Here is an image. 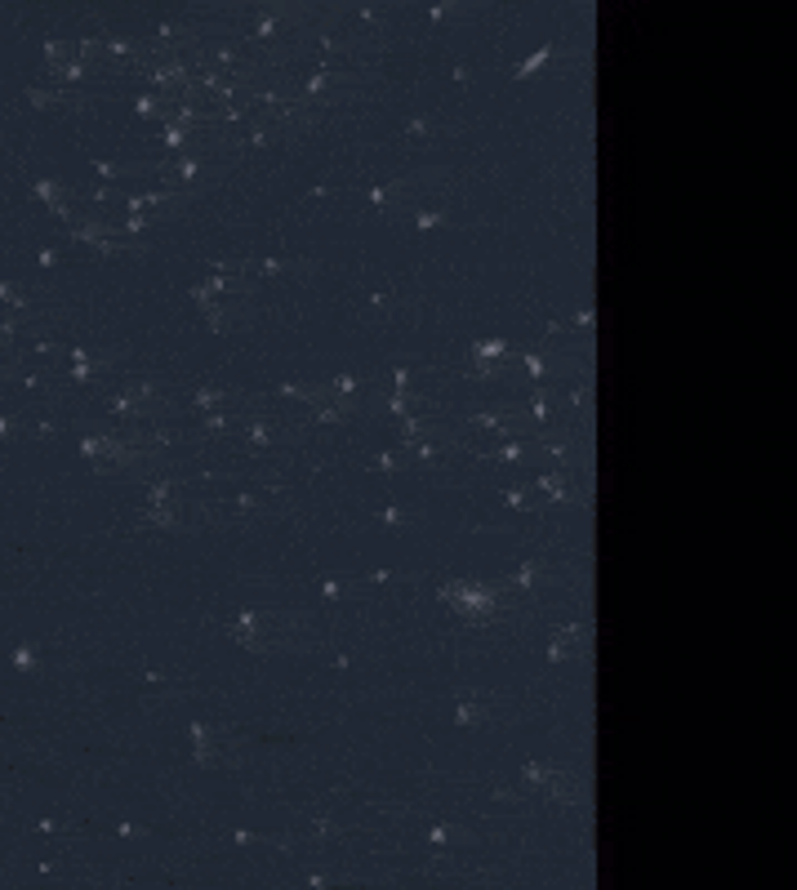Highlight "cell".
Returning <instances> with one entry per match:
<instances>
[{
  "label": "cell",
  "instance_id": "cell-20",
  "mask_svg": "<svg viewBox=\"0 0 797 890\" xmlns=\"http://www.w3.org/2000/svg\"><path fill=\"white\" fill-rule=\"evenodd\" d=\"M401 139L406 143H433L437 139V125L428 121V116H410V121L401 125Z\"/></svg>",
  "mask_w": 797,
  "mask_h": 890
},
{
  "label": "cell",
  "instance_id": "cell-12",
  "mask_svg": "<svg viewBox=\"0 0 797 890\" xmlns=\"http://www.w3.org/2000/svg\"><path fill=\"white\" fill-rule=\"evenodd\" d=\"M227 401H232L227 388H219V383H201V388L188 396V410H192V414H210V410H223Z\"/></svg>",
  "mask_w": 797,
  "mask_h": 890
},
{
  "label": "cell",
  "instance_id": "cell-24",
  "mask_svg": "<svg viewBox=\"0 0 797 890\" xmlns=\"http://www.w3.org/2000/svg\"><path fill=\"white\" fill-rule=\"evenodd\" d=\"M174 183H192V178H201V156H178L174 161V170H170Z\"/></svg>",
  "mask_w": 797,
  "mask_h": 890
},
{
  "label": "cell",
  "instance_id": "cell-23",
  "mask_svg": "<svg viewBox=\"0 0 797 890\" xmlns=\"http://www.w3.org/2000/svg\"><path fill=\"white\" fill-rule=\"evenodd\" d=\"M526 455H530V450H526V441H517V436H508L499 450H490V459H499V463H521Z\"/></svg>",
  "mask_w": 797,
  "mask_h": 890
},
{
  "label": "cell",
  "instance_id": "cell-42",
  "mask_svg": "<svg viewBox=\"0 0 797 890\" xmlns=\"http://www.w3.org/2000/svg\"><path fill=\"white\" fill-rule=\"evenodd\" d=\"M504 503H508V508H517V512H530V494L517 490V485H512V490H504Z\"/></svg>",
  "mask_w": 797,
  "mask_h": 890
},
{
  "label": "cell",
  "instance_id": "cell-10",
  "mask_svg": "<svg viewBox=\"0 0 797 890\" xmlns=\"http://www.w3.org/2000/svg\"><path fill=\"white\" fill-rule=\"evenodd\" d=\"M486 721H490V703L481 699V695H463V699H459V708H455V726L472 730V726H486Z\"/></svg>",
  "mask_w": 797,
  "mask_h": 890
},
{
  "label": "cell",
  "instance_id": "cell-2",
  "mask_svg": "<svg viewBox=\"0 0 797 890\" xmlns=\"http://www.w3.org/2000/svg\"><path fill=\"white\" fill-rule=\"evenodd\" d=\"M227 628H232V641H237L241 650H250V654H272V650L286 646L281 619L268 614V610H241Z\"/></svg>",
  "mask_w": 797,
  "mask_h": 890
},
{
  "label": "cell",
  "instance_id": "cell-41",
  "mask_svg": "<svg viewBox=\"0 0 797 890\" xmlns=\"http://www.w3.org/2000/svg\"><path fill=\"white\" fill-rule=\"evenodd\" d=\"M317 587H321V597H325V601H339V597H343V592H347L352 583H343V579H321Z\"/></svg>",
  "mask_w": 797,
  "mask_h": 890
},
{
  "label": "cell",
  "instance_id": "cell-45",
  "mask_svg": "<svg viewBox=\"0 0 797 890\" xmlns=\"http://www.w3.org/2000/svg\"><path fill=\"white\" fill-rule=\"evenodd\" d=\"M94 174L107 178V183H116V178H121V165H116V161H94Z\"/></svg>",
  "mask_w": 797,
  "mask_h": 890
},
{
  "label": "cell",
  "instance_id": "cell-37",
  "mask_svg": "<svg viewBox=\"0 0 797 890\" xmlns=\"http://www.w3.org/2000/svg\"><path fill=\"white\" fill-rule=\"evenodd\" d=\"M521 365H526V374L535 379V383H539V379H548V357H543V352H526Z\"/></svg>",
  "mask_w": 797,
  "mask_h": 890
},
{
  "label": "cell",
  "instance_id": "cell-46",
  "mask_svg": "<svg viewBox=\"0 0 797 890\" xmlns=\"http://www.w3.org/2000/svg\"><path fill=\"white\" fill-rule=\"evenodd\" d=\"M388 379H392V392H410V383H414V374H410V369H392Z\"/></svg>",
  "mask_w": 797,
  "mask_h": 890
},
{
  "label": "cell",
  "instance_id": "cell-3",
  "mask_svg": "<svg viewBox=\"0 0 797 890\" xmlns=\"http://www.w3.org/2000/svg\"><path fill=\"white\" fill-rule=\"evenodd\" d=\"M276 418H268V414H250L245 418V428H241V450L250 459H259V455H268V450L276 445Z\"/></svg>",
  "mask_w": 797,
  "mask_h": 890
},
{
  "label": "cell",
  "instance_id": "cell-21",
  "mask_svg": "<svg viewBox=\"0 0 797 890\" xmlns=\"http://www.w3.org/2000/svg\"><path fill=\"white\" fill-rule=\"evenodd\" d=\"M401 450H406V455H414V459H423V463H437V459H441V441H437V436H419V441H401Z\"/></svg>",
  "mask_w": 797,
  "mask_h": 890
},
{
  "label": "cell",
  "instance_id": "cell-32",
  "mask_svg": "<svg viewBox=\"0 0 797 890\" xmlns=\"http://www.w3.org/2000/svg\"><path fill=\"white\" fill-rule=\"evenodd\" d=\"M548 58H553V45H543V49H535V54H530V58H526V63L517 67V80H526V76H535V72H539V67H543Z\"/></svg>",
  "mask_w": 797,
  "mask_h": 890
},
{
  "label": "cell",
  "instance_id": "cell-50",
  "mask_svg": "<svg viewBox=\"0 0 797 890\" xmlns=\"http://www.w3.org/2000/svg\"><path fill=\"white\" fill-rule=\"evenodd\" d=\"M357 18L361 23H379V9L374 5H357Z\"/></svg>",
  "mask_w": 797,
  "mask_h": 890
},
{
  "label": "cell",
  "instance_id": "cell-53",
  "mask_svg": "<svg viewBox=\"0 0 797 890\" xmlns=\"http://www.w3.org/2000/svg\"><path fill=\"white\" fill-rule=\"evenodd\" d=\"M335 877H330V872H308V886H330Z\"/></svg>",
  "mask_w": 797,
  "mask_h": 890
},
{
  "label": "cell",
  "instance_id": "cell-1",
  "mask_svg": "<svg viewBox=\"0 0 797 890\" xmlns=\"http://www.w3.org/2000/svg\"><path fill=\"white\" fill-rule=\"evenodd\" d=\"M441 606H450L463 624L486 628L504 614V587L499 583H477V579H445L437 587Z\"/></svg>",
  "mask_w": 797,
  "mask_h": 890
},
{
  "label": "cell",
  "instance_id": "cell-49",
  "mask_svg": "<svg viewBox=\"0 0 797 890\" xmlns=\"http://www.w3.org/2000/svg\"><path fill=\"white\" fill-rule=\"evenodd\" d=\"M232 842H237V846H254V842H263V837H259V832H245V828H237V832H232Z\"/></svg>",
  "mask_w": 797,
  "mask_h": 890
},
{
  "label": "cell",
  "instance_id": "cell-28",
  "mask_svg": "<svg viewBox=\"0 0 797 890\" xmlns=\"http://www.w3.org/2000/svg\"><path fill=\"white\" fill-rule=\"evenodd\" d=\"M0 308H5V312H18V308H27V294L18 290V285L0 281Z\"/></svg>",
  "mask_w": 797,
  "mask_h": 890
},
{
  "label": "cell",
  "instance_id": "cell-6",
  "mask_svg": "<svg viewBox=\"0 0 797 890\" xmlns=\"http://www.w3.org/2000/svg\"><path fill=\"white\" fill-rule=\"evenodd\" d=\"M294 267H303V259H294V254H259V259H245L241 272H245V281H272V276H290Z\"/></svg>",
  "mask_w": 797,
  "mask_h": 890
},
{
  "label": "cell",
  "instance_id": "cell-29",
  "mask_svg": "<svg viewBox=\"0 0 797 890\" xmlns=\"http://www.w3.org/2000/svg\"><path fill=\"white\" fill-rule=\"evenodd\" d=\"M23 98L31 107H58V89H49V85H27Z\"/></svg>",
  "mask_w": 797,
  "mask_h": 890
},
{
  "label": "cell",
  "instance_id": "cell-31",
  "mask_svg": "<svg viewBox=\"0 0 797 890\" xmlns=\"http://www.w3.org/2000/svg\"><path fill=\"white\" fill-rule=\"evenodd\" d=\"M365 303H370L374 312H392V303H396V290H392V285H374Z\"/></svg>",
  "mask_w": 797,
  "mask_h": 890
},
{
  "label": "cell",
  "instance_id": "cell-9",
  "mask_svg": "<svg viewBox=\"0 0 797 890\" xmlns=\"http://www.w3.org/2000/svg\"><path fill=\"white\" fill-rule=\"evenodd\" d=\"M530 490H543L553 503H575V485L566 472H539L535 481H530Z\"/></svg>",
  "mask_w": 797,
  "mask_h": 890
},
{
  "label": "cell",
  "instance_id": "cell-22",
  "mask_svg": "<svg viewBox=\"0 0 797 890\" xmlns=\"http://www.w3.org/2000/svg\"><path fill=\"white\" fill-rule=\"evenodd\" d=\"M276 396H286V401H303V406H312V401L321 396V388H312V383H298V379H286L276 388Z\"/></svg>",
  "mask_w": 797,
  "mask_h": 890
},
{
  "label": "cell",
  "instance_id": "cell-38",
  "mask_svg": "<svg viewBox=\"0 0 797 890\" xmlns=\"http://www.w3.org/2000/svg\"><path fill=\"white\" fill-rule=\"evenodd\" d=\"M147 227H152V223H147V214H125V218H121V227H116V232H121V237H143Z\"/></svg>",
  "mask_w": 797,
  "mask_h": 890
},
{
  "label": "cell",
  "instance_id": "cell-19",
  "mask_svg": "<svg viewBox=\"0 0 797 890\" xmlns=\"http://www.w3.org/2000/svg\"><path fill=\"white\" fill-rule=\"evenodd\" d=\"M134 116L139 121H165V103H161V94L156 89H143L134 98Z\"/></svg>",
  "mask_w": 797,
  "mask_h": 890
},
{
  "label": "cell",
  "instance_id": "cell-7",
  "mask_svg": "<svg viewBox=\"0 0 797 890\" xmlns=\"http://www.w3.org/2000/svg\"><path fill=\"white\" fill-rule=\"evenodd\" d=\"M410 192V178H392V183H374V188H365V205H374V210H396L406 200Z\"/></svg>",
  "mask_w": 797,
  "mask_h": 890
},
{
  "label": "cell",
  "instance_id": "cell-47",
  "mask_svg": "<svg viewBox=\"0 0 797 890\" xmlns=\"http://www.w3.org/2000/svg\"><path fill=\"white\" fill-rule=\"evenodd\" d=\"M13 432H18V423H13L9 414H0V445H9V441H13Z\"/></svg>",
  "mask_w": 797,
  "mask_h": 890
},
{
  "label": "cell",
  "instance_id": "cell-25",
  "mask_svg": "<svg viewBox=\"0 0 797 890\" xmlns=\"http://www.w3.org/2000/svg\"><path fill=\"white\" fill-rule=\"evenodd\" d=\"M508 339H486V343H472V357H481V361H499V357H508Z\"/></svg>",
  "mask_w": 797,
  "mask_h": 890
},
{
  "label": "cell",
  "instance_id": "cell-54",
  "mask_svg": "<svg viewBox=\"0 0 797 890\" xmlns=\"http://www.w3.org/2000/svg\"><path fill=\"white\" fill-rule=\"evenodd\" d=\"M58 263V249H40V267H54Z\"/></svg>",
  "mask_w": 797,
  "mask_h": 890
},
{
  "label": "cell",
  "instance_id": "cell-27",
  "mask_svg": "<svg viewBox=\"0 0 797 890\" xmlns=\"http://www.w3.org/2000/svg\"><path fill=\"white\" fill-rule=\"evenodd\" d=\"M205 418V436H223L227 428H232V410L223 406V410H210V414H201Z\"/></svg>",
  "mask_w": 797,
  "mask_h": 890
},
{
  "label": "cell",
  "instance_id": "cell-14",
  "mask_svg": "<svg viewBox=\"0 0 797 890\" xmlns=\"http://www.w3.org/2000/svg\"><path fill=\"white\" fill-rule=\"evenodd\" d=\"M281 31H286V18H276V13H254V23H250V31H245V36L250 40H276Z\"/></svg>",
  "mask_w": 797,
  "mask_h": 890
},
{
  "label": "cell",
  "instance_id": "cell-17",
  "mask_svg": "<svg viewBox=\"0 0 797 890\" xmlns=\"http://www.w3.org/2000/svg\"><path fill=\"white\" fill-rule=\"evenodd\" d=\"M445 218H450V210H441V205H419V210L410 214V227H414V232H437Z\"/></svg>",
  "mask_w": 797,
  "mask_h": 890
},
{
  "label": "cell",
  "instance_id": "cell-44",
  "mask_svg": "<svg viewBox=\"0 0 797 890\" xmlns=\"http://www.w3.org/2000/svg\"><path fill=\"white\" fill-rule=\"evenodd\" d=\"M254 508H259V499H254L250 490H245V494H237V499H232V512H237V516H250Z\"/></svg>",
  "mask_w": 797,
  "mask_h": 890
},
{
  "label": "cell",
  "instance_id": "cell-16",
  "mask_svg": "<svg viewBox=\"0 0 797 890\" xmlns=\"http://www.w3.org/2000/svg\"><path fill=\"white\" fill-rule=\"evenodd\" d=\"M76 54H80L76 40H45V63L54 67V72H63V67H67Z\"/></svg>",
  "mask_w": 797,
  "mask_h": 890
},
{
  "label": "cell",
  "instance_id": "cell-30",
  "mask_svg": "<svg viewBox=\"0 0 797 890\" xmlns=\"http://www.w3.org/2000/svg\"><path fill=\"white\" fill-rule=\"evenodd\" d=\"M370 467H374V472H401L406 459H401V450H384V455L370 459Z\"/></svg>",
  "mask_w": 797,
  "mask_h": 890
},
{
  "label": "cell",
  "instance_id": "cell-13",
  "mask_svg": "<svg viewBox=\"0 0 797 890\" xmlns=\"http://www.w3.org/2000/svg\"><path fill=\"white\" fill-rule=\"evenodd\" d=\"M335 80H339L335 63H317V67L303 76V98H325L330 89H335Z\"/></svg>",
  "mask_w": 797,
  "mask_h": 890
},
{
  "label": "cell",
  "instance_id": "cell-33",
  "mask_svg": "<svg viewBox=\"0 0 797 890\" xmlns=\"http://www.w3.org/2000/svg\"><path fill=\"white\" fill-rule=\"evenodd\" d=\"M459 828H450V824H428V846H450V842H459Z\"/></svg>",
  "mask_w": 797,
  "mask_h": 890
},
{
  "label": "cell",
  "instance_id": "cell-8",
  "mask_svg": "<svg viewBox=\"0 0 797 890\" xmlns=\"http://www.w3.org/2000/svg\"><path fill=\"white\" fill-rule=\"evenodd\" d=\"M543 579H548V565L539 557H530V561H521L517 570H512L508 579H499V587H512V592H535Z\"/></svg>",
  "mask_w": 797,
  "mask_h": 890
},
{
  "label": "cell",
  "instance_id": "cell-34",
  "mask_svg": "<svg viewBox=\"0 0 797 890\" xmlns=\"http://www.w3.org/2000/svg\"><path fill=\"white\" fill-rule=\"evenodd\" d=\"M379 521L396 530V526H410V512L401 508V503H384V508H379Z\"/></svg>",
  "mask_w": 797,
  "mask_h": 890
},
{
  "label": "cell",
  "instance_id": "cell-40",
  "mask_svg": "<svg viewBox=\"0 0 797 890\" xmlns=\"http://www.w3.org/2000/svg\"><path fill=\"white\" fill-rule=\"evenodd\" d=\"M9 663L18 668V673H31V668H36L40 659H36V650H31V646H18V650H13V659H9Z\"/></svg>",
  "mask_w": 797,
  "mask_h": 890
},
{
  "label": "cell",
  "instance_id": "cell-5",
  "mask_svg": "<svg viewBox=\"0 0 797 890\" xmlns=\"http://www.w3.org/2000/svg\"><path fill=\"white\" fill-rule=\"evenodd\" d=\"M139 526L143 530H178L183 526L178 499H143L139 503Z\"/></svg>",
  "mask_w": 797,
  "mask_h": 890
},
{
  "label": "cell",
  "instance_id": "cell-52",
  "mask_svg": "<svg viewBox=\"0 0 797 890\" xmlns=\"http://www.w3.org/2000/svg\"><path fill=\"white\" fill-rule=\"evenodd\" d=\"M455 80H459V85H472V67L459 63V67H455Z\"/></svg>",
  "mask_w": 797,
  "mask_h": 890
},
{
  "label": "cell",
  "instance_id": "cell-39",
  "mask_svg": "<svg viewBox=\"0 0 797 890\" xmlns=\"http://www.w3.org/2000/svg\"><path fill=\"white\" fill-rule=\"evenodd\" d=\"M539 450H548V455H553L557 463H570V445L561 441V436H543V441H539Z\"/></svg>",
  "mask_w": 797,
  "mask_h": 890
},
{
  "label": "cell",
  "instance_id": "cell-48",
  "mask_svg": "<svg viewBox=\"0 0 797 890\" xmlns=\"http://www.w3.org/2000/svg\"><path fill=\"white\" fill-rule=\"evenodd\" d=\"M450 13H455L450 5H428V23H445Z\"/></svg>",
  "mask_w": 797,
  "mask_h": 890
},
{
  "label": "cell",
  "instance_id": "cell-35",
  "mask_svg": "<svg viewBox=\"0 0 797 890\" xmlns=\"http://www.w3.org/2000/svg\"><path fill=\"white\" fill-rule=\"evenodd\" d=\"M312 837H317V842H335L339 837V824L330 815H312Z\"/></svg>",
  "mask_w": 797,
  "mask_h": 890
},
{
  "label": "cell",
  "instance_id": "cell-36",
  "mask_svg": "<svg viewBox=\"0 0 797 890\" xmlns=\"http://www.w3.org/2000/svg\"><path fill=\"white\" fill-rule=\"evenodd\" d=\"M410 406H419V392H392V396H388V410H392L396 418H406Z\"/></svg>",
  "mask_w": 797,
  "mask_h": 890
},
{
  "label": "cell",
  "instance_id": "cell-26",
  "mask_svg": "<svg viewBox=\"0 0 797 890\" xmlns=\"http://www.w3.org/2000/svg\"><path fill=\"white\" fill-rule=\"evenodd\" d=\"M325 388H330V392H339V396H357V392L365 388V379H361V374H335V379L325 383Z\"/></svg>",
  "mask_w": 797,
  "mask_h": 890
},
{
  "label": "cell",
  "instance_id": "cell-43",
  "mask_svg": "<svg viewBox=\"0 0 797 890\" xmlns=\"http://www.w3.org/2000/svg\"><path fill=\"white\" fill-rule=\"evenodd\" d=\"M566 410H570V414H584V410H588V392H584V388H570V392H566Z\"/></svg>",
  "mask_w": 797,
  "mask_h": 890
},
{
  "label": "cell",
  "instance_id": "cell-18",
  "mask_svg": "<svg viewBox=\"0 0 797 890\" xmlns=\"http://www.w3.org/2000/svg\"><path fill=\"white\" fill-rule=\"evenodd\" d=\"M468 423L486 428V432H512V414H504V410H472Z\"/></svg>",
  "mask_w": 797,
  "mask_h": 890
},
{
  "label": "cell",
  "instance_id": "cell-15",
  "mask_svg": "<svg viewBox=\"0 0 797 890\" xmlns=\"http://www.w3.org/2000/svg\"><path fill=\"white\" fill-rule=\"evenodd\" d=\"M521 414L535 428H548V423H553V401H548V392H530V401L521 406Z\"/></svg>",
  "mask_w": 797,
  "mask_h": 890
},
{
  "label": "cell",
  "instance_id": "cell-51",
  "mask_svg": "<svg viewBox=\"0 0 797 890\" xmlns=\"http://www.w3.org/2000/svg\"><path fill=\"white\" fill-rule=\"evenodd\" d=\"M575 325L588 330V325H592V308H579V312H575Z\"/></svg>",
  "mask_w": 797,
  "mask_h": 890
},
{
  "label": "cell",
  "instance_id": "cell-11",
  "mask_svg": "<svg viewBox=\"0 0 797 890\" xmlns=\"http://www.w3.org/2000/svg\"><path fill=\"white\" fill-rule=\"evenodd\" d=\"M31 196H36L40 205H49V210L72 205V188H67V183H58V178H31Z\"/></svg>",
  "mask_w": 797,
  "mask_h": 890
},
{
  "label": "cell",
  "instance_id": "cell-4",
  "mask_svg": "<svg viewBox=\"0 0 797 890\" xmlns=\"http://www.w3.org/2000/svg\"><path fill=\"white\" fill-rule=\"evenodd\" d=\"M188 748H192V761L196 766H223V744H219V730H210L205 721H192L188 726Z\"/></svg>",
  "mask_w": 797,
  "mask_h": 890
}]
</instances>
